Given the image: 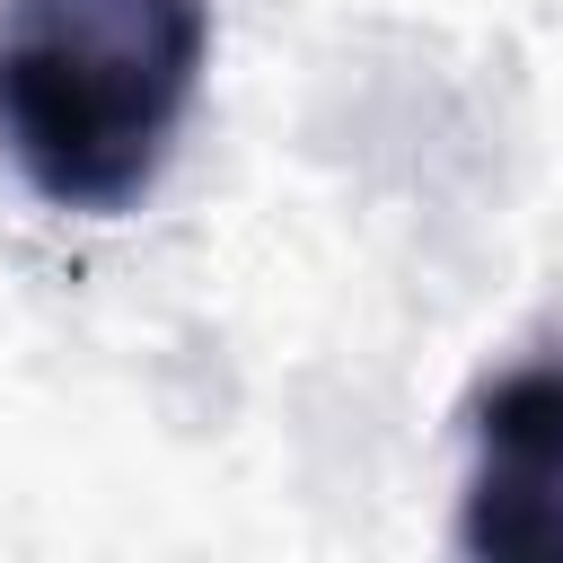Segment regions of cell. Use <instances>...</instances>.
Returning <instances> with one entry per match:
<instances>
[{"label": "cell", "instance_id": "7a4b0ae2", "mask_svg": "<svg viewBox=\"0 0 563 563\" xmlns=\"http://www.w3.org/2000/svg\"><path fill=\"white\" fill-rule=\"evenodd\" d=\"M457 537L475 554L563 563V361L501 369L475 396V466Z\"/></svg>", "mask_w": 563, "mask_h": 563}, {"label": "cell", "instance_id": "6da1fadb", "mask_svg": "<svg viewBox=\"0 0 563 563\" xmlns=\"http://www.w3.org/2000/svg\"><path fill=\"white\" fill-rule=\"evenodd\" d=\"M211 0H0V158L79 220H123L176 158Z\"/></svg>", "mask_w": 563, "mask_h": 563}]
</instances>
